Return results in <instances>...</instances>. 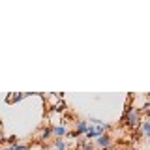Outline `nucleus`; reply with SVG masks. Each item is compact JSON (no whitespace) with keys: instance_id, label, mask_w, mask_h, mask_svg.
<instances>
[{"instance_id":"6e6552de","label":"nucleus","mask_w":150,"mask_h":150,"mask_svg":"<svg viewBox=\"0 0 150 150\" xmlns=\"http://www.w3.org/2000/svg\"><path fill=\"white\" fill-rule=\"evenodd\" d=\"M54 150H68V144L64 143V139H56L54 141Z\"/></svg>"},{"instance_id":"f8f14e48","label":"nucleus","mask_w":150,"mask_h":150,"mask_svg":"<svg viewBox=\"0 0 150 150\" xmlns=\"http://www.w3.org/2000/svg\"><path fill=\"white\" fill-rule=\"evenodd\" d=\"M11 150H28V146L26 144H13Z\"/></svg>"},{"instance_id":"ddd939ff","label":"nucleus","mask_w":150,"mask_h":150,"mask_svg":"<svg viewBox=\"0 0 150 150\" xmlns=\"http://www.w3.org/2000/svg\"><path fill=\"white\" fill-rule=\"evenodd\" d=\"M0 150H11V146H6V148H0Z\"/></svg>"},{"instance_id":"423d86ee","label":"nucleus","mask_w":150,"mask_h":150,"mask_svg":"<svg viewBox=\"0 0 150 150\" xmlns=\"http://www.w3.org/2000/svg\"><path fill=\"white\" fill-rule=\"evenodd\" d=\"M51 137H53V129H51V128H43L40 131V135H38L40 141H49Z\"/></svg>"},{"instance_id":"9d476101","label":"nucleus","mask_w":150,"mask_h":150,"mask_svg":"<svg viewBox=\"0 0 150 150\" xmlns=\"http://www.w3.org/2000/svg\"><path fill=\"white\" fill-rule=\"evenodd\" d=\"M17 135H9V137H8V143H9V146H13V144H17Z\"/></svg>"},{"instance_id":"f03ea898","label":"nucleus","mask_w":150,"mask_h":150,"mask_svg":"<svg viewBox=\"0 0 150 150\" xmlns=\"http://www.w3.org/2000/svg\"><path fill=\"white\" fill-rule=\"evenodd\" d=\"M126 124H128L129 128H133V129L139 128V124H141L139 109H128V112H126Z\"/></svg>"},{"instance_id":"9b49d317","label":"nucleus","mask_w":150,"mask_h":150,"mask_svg":"<svg viewBox=\"0 0 150 150\" xmlns=\"http://www.w3.org/2000/svg\"><path fill=\"white\" fill-rule=\"evenodd\" d=\"M54 111H58V112L66 111V103H62V101H60V103H56V105H54Z\"/></svg>"},{"instance_id":"20e7f679","label":"nucleus","mask_w":150,"mask_h":150,"mask_svg":"<svg viewBox=\"0 0 150 150\" xmlns=\"http://www.w3.org/2000/svg\"><path fill=\"white\" fill-rule=\"evenodd\" d=\"M111 143H112V139H111V135H107V133H103V135H100V137L96 139V144L100 146V150L109 148V146H111Z\"/></svg>"},{"instance_id":"4468645a","label":"nucleus","mask_w":150,"mask_h":150,"mask_svg":"<svg viewBox=\"0 0 150 150\" xmlns=\"http://www.w3.org/2000/svg\"><path fill=\"white\" fill-rule=\"evenodd\" d=\"M0 137H2V126H0Z\"/></svg>"},{"instance_id":"f257e3e1","label":"nucleus","mask_w":150,"mask_h":150,"mask_svg":"<svg viewBox=\"0 0 150 150\" xmlns=\"http://www.w3.org/2000/svg\"><path fill=\"white\" fill-rule=\"evenodd\" d=\"M107 129H109V124H105V122H101L100 126H90V124H88L86 131H84V137H86V141L98 139L100 135H103V133H105Z\"/></svg>"},{"instance_id":"7ed1b4c3","label":"nucleus","mask_w":150,"mask_h":150,"mask_svg":"<svg viewBox=\"0 0 150 150\" xmlns=\"http://www.w3.org/2000/svg\"><path fill=\"white\" fill-rule=\"evenodd\" d=\"M88 128V122L86 120H77V126H75V129H73V133L69 135V137H79V135H84V131H86Z\"/></svg>"},{"instance_id":"1a4fd4ad","label":"nucleus","mask_w":150,"mask_h":150,"mask_svg":"<svg viewBox=\"0 0 150 150\" xmlns=\"http://www.w3.org/2000/svg\"><path fill=\"white\" fill-rule=\"evenodd\" d=\"M81 150H96V146L92 141H84V143H81Z\"/></svg>"},{"instance_id":"2eb2a0df","label":"nucleus","mask_w":150,"mask_h":150,"mask_svg":"<svg viewBox=\"0 0 150 150\" xmlns=\"http://www.w3.org/2000/svg\"><path fill=\"white\" fill-rule=\"evenodd\" d=\"M105 150H109V148H105Z\"/></svg>"},{"instance_id":"39448f33","label":"nucleus","mask_w":150,"mask_h":150,"mask_svg":"<svg viewBox=\"0 0 150 150\" xmlns=\"http://www.w3.org/2000/svg\"><path fill=\"white\" fill-rule=\"evenodd\" d=\"M53 135L56 139H64L66 135H68V129H66V126H53Z\"/></svg>"},{"instance_id":"0eeeda50","label":"nucleus","mask_w":150,"mask_h":150,"mask_svg":"<svg viewBox=\"0 0 150 150\" xmlns=\"http://www.w3.org/2000/svg\"><path fill=\"white\" fill-rule=\"evenodd\" d=\"M139 126H141V129H143V137H148L150 135V120H143Z\"/></svg>"}]
</instances>
